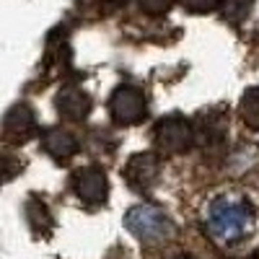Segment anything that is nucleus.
Returning <instances> with one entry per match:
<instances>
[{"instance_id":"12","label":"nucleus","mask_w":259,"mask_h":259,"mask_svg":"<svg viewBox=\"0 0 259 259\" xmlns=\"http://www.w3.org/2000/svg\"><path fill=\"white\" fill-rule=\"evenodd\" d=\"M223 18L228 24H241L249 16V11L254 8V0H223Z\"/></svg>"},{"instance_id":"5","label":"nucleus","mask_w":259,"mask_h":259,"mask_svg":"<svg viewBox=\"0 0 259 259\" xmlns=\"http://www.w3.org/2000/svg\"><path fill=\"white\" fill-rule=\"evenodd\" d=\"M73 187L75 194L85 202V205H101L106 200V192H109V182H106V174L99 166H85L78 168L73 177Z\"/></svg>"},{"instance_id":"10","label":"nucleus","mask_w":259,"mask_h":259,"mask_svg":"<svg viewBox=\"0 0 259 259\" xmlns=\"http://www.w3.org/2000/svg\"><path fill=\"white\" fill-rule=\"evenodd\" d=\"M26 218H29L31 231L36 236H41V239H47V236L52 233V228H55V221H52L47 205L41 202L39 197H29V202H26Z\"/></svg>"},{"instance_id":"2","label":"nucleus","mask_w":259,"mask_h":259,"mask_svg":"<svg viewBox=\"0 0 259 259\" xmlns=\"http://www.w3.org/2000/svg\"><path fill=\"white\" fill-rule=\"evenodd\" d=\"M124 226L135 239L145 241V244H158L166 241L177 233V226L171 223V218L158 210L156 205H135L130 207L124 215Z\"/></svg>"},{"instance_id":"6","label":"nucleus","mask_w":259,"mask_h":259,"mask_svg":"<svg viewBox=\"0 0 259 259\" xmlns=\"http://www.w3.org/2000/svg\"><path fill=\"white\" fill-rule=\"evenodd\" d=\"M158 158L153 153H135L124 166V179L135 192H148L158 182Z\"/></svg>"},{"instance_id":"3","label":"nucleus","mask_w":259,"mask_h":259,"mask_svg":"<svg viewBox=\"0 0 259 259\" xmlns=\"http://www.w3.org/2000/svg\"><path fill=\"white\" fill-rule=\"evenodd\" d=\"M192 140H194V127L179 114L166 117L156 124V145L166 156L184 153V150L192 145Z\"/></svg>"},{"instance_id":"4","label":"nucleus","mask_w":259,"mask_h":259,"mask_svg":"<svg viewBox=\"0 0 259 259\" xmlns=\"http://www.w3.org/2000/svg\"><path fill=\"white\" fill-rule=\"evenodd\" d=\"M109 109H112L114 122L127 127V124H138V122L145 119L148 104H145V96H143L140 89H135V85H119L112 94Z\"/></svg>"},{"instance_id":"14","label":"nucleus","mask_w":259,"mask_h":259,"mask_svg":"<svg viewBox=\"0 0 259 259\" xmlns=\"http://www.w3.org/2000/svg\"><path fill=\"white\" fill-rule=\"evenodd\" d=\"M140 6L150 16H161V13H166L171 6H174V0H140Z\"/></svg>"},{"instance_id":"11","label":"nucleus","mask_w":259,"mask_h":259,"mask_svg":"<svg viewBox=\"0 0 259 259\" xmlns=\"http://www.w3.org/2000/svg\"><path fill=\"white\" fill-rule=\"evenodd\" d=\"M239 114L246 127L259 130V89H249L239 104Z\"/></svg>"},{"instance_id":"13","label":"nucleus","mask_w":259,"mask_h":259,"mask_svg":"<svg viewBox=\"0 0 259 259\" xmlns=\"http://www.w3.org/2000/svg\"><path fill=\"white\" fill-rule=\"evenodd\" d=\"M182 6L192 13H207V11H215L218 6H223V0H182Z\"/></svg>"},{"instance_id":"8","label":"nucleus","mask_w":259,"mask_h":259,"mask_svg":"<svg viewBox=\"0 0 259 259\" xmlns=\"http://www.w3.org/2000/svg\"><path fill=\"white\" fill-rule=\"evenodd\" d=\"M57 109L68 119L80 122L91 112V96L83 89H78V85H65V89L60 91V96H57Z\"/></svg>"},{"instance_id":"9","label":"nucleus","mask_w":259,"mask_h":259,"mask_svg":"<svg viewBox=\"0 0 259 259\" xmlns=\"http://www.w3.org/2000/svg\"><path fill=\"white\" fill-rule=\"evenodd\" d=\"M41 148H45L55 161L65 163V161H70V158L75 156L78 140H75L70 133H65V130H50V133L41 138Z\"/></svg>"},{"instance_id":"7","label":"nucleus","mask_w":259,"mask_h":259,"mask_svg":"<svg viewBox=\"0 0 259 259\" xmlns=\"http://www.w3.org/2000/svg\"><path fill=\"white\" fill-rule=\"evenodd\" d=\"M36 133V117L26 104H16L3 119V135L8 143H26Z\"/></svg>"},{"instance_id":"1","label":"nucleus","mask_w":259,"mask_h":259,"mask_svg":"<svg viewBox=\"0 0 259 259\" xmlns=\"http://www.w3.org/2000/svg\"><path fill=\"white\" fill-rule=\"evenodd\" d=\"M251 221H254V210L244 197H239V194H221V197H215L210 202L205 226H207V233L212 236V241L228 246V244L241 241L249 233Z\"/></svg>"}]
</instances>
